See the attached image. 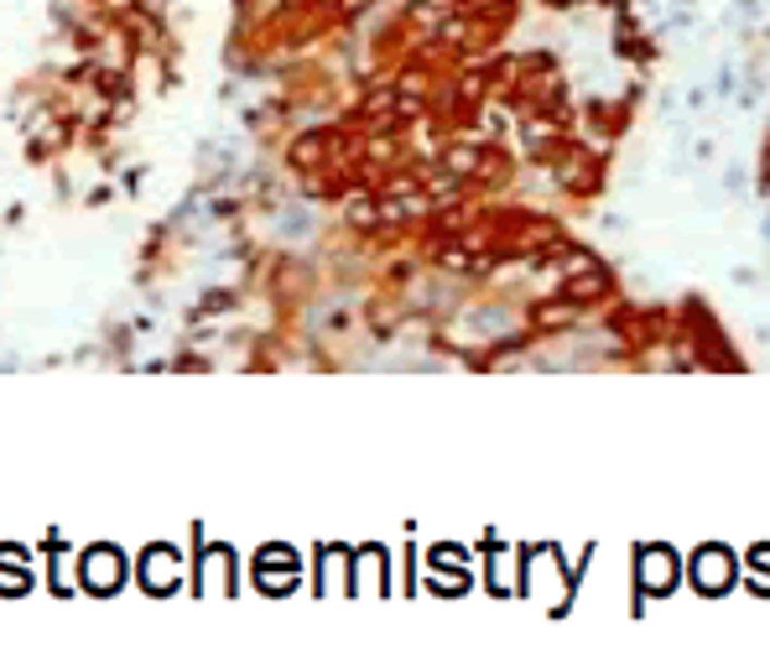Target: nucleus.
Wrapping results in <instances>:
<instances>
[{
    "mask_svg": "<svg viewBox=\"0 0 770 666\" xmlns=\"http://www.w3.org/2000/svg\"><path fill=\"white\" fill-rule=\"evenodd\" d=\"M729 578H734V563H729L724 552H702L698 557V583L708 589V594H719Z\"/></svg>",
    "mask_w": 770,
    "mask_h": 666,
    "instance_id": "f257e3e1",
    "label": "nucleus"
}]
</instances>
